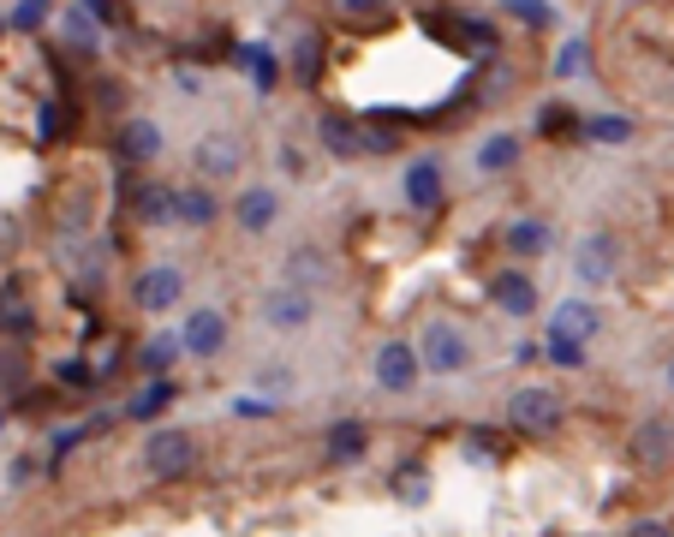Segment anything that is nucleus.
Instances as JSON below:
<instances>
[{
    "label": "nucleus",
    "mask_w": 674,
    "mask_h": 537,
    "mask_svg": "<svg viewBox=\"0 0 674 537\" xmlns=\"http://www.w3.org/2000/svg\"><path fill=\"white\" fill-rule=\"evenodd\" d=\"M561 425H567V400L544 383H525L507 400V430H520V437H555Z\"/></svg>",
    "instance_id": "1"
},
{
    "label": "nucleus",
    "mask_w": 674,
    "mask_h": 537,
    "mask_svg": "<svg viewBox=\"0 0 674 537\" xmlns=\"http://www.w3.org/2000/svg\"><path fill=\"white\" fill-rule=\"evenodd\" d=\"M192 460H197V442H192V430H180V425H156L150 437H143V472L150 477H185L192 472Z\"/></svg>",
    "instance_id": "2"
},
{
    "label": "nucleus",
    "mask_w": 674,
    "mask_h": 537,
    "mask_svg": "<svg viewBox=\"0 0 674 537\" xmlns=\"http://www.w3.org/2000/svg\"><path fill=\"white\" fill-rule=\"evenodd\" d=\"M418 365L430 376H460L466 365H472V341H466V329L453 323H430L418 341Z\"/></svg>",
    "instance_id": "3"
},
{
    "label": "nucleus",
    "mask_w": 674,
    "mask_h": 537,
    "mask_svg": "<svg viewBox=\"0 0 674 537\" xmlns=\"http://www.w3.org/2000/svg\"><path fill=\"white\" fill-rule=\"evenodd\" d=\"M574 275H579V287H609L614 275H621V239L614 234H585L574 245Z\"/></svg>",
    "instance_id": "4"
},
{
    "label": "nucleus",
    "mask_w": 674,
    "mask_h": 537,
    "mask_svg": "<svg viewBox=\"0 0 674 537\" xmlns=\"http://www.w3.org/2000/svg\"><path fill=\"white\" fill-rule=\"evenodd\" d=\"M263 323L275 329V335H299V329L317 323V293H304V287H275L269 299H263Z\"/></svg>",
    "instance_id": "5"
},
{
    "label": "nucleus",
    "mask_w": 674,
    "mask_h": 537,
    "mask_svg": "<svg viewBox=\"0 0 674 537\" xmlns=\"http://www.w3.org/2000/svg\"><path fill=\"white\" fill-rule=\"evenodd\" d=\"M131 299H138V311L161 316V311H173V304L185 299V275L173 264H156V269H143L138 281H131Z\"/></svg>",
    "instance_id": "6"
},
{
    "label": "nucleus",
    "mask_w": 674,
    "mask_h": 537,
    "mask_svg": "<svg viewBox=\"0 0 674 537\" xmlns=\"http://www.w3.org/2000/svg\"><path fill=\"white\" fill-rule=\"evenodd\" d=\"M245 168V138L239 132H210L197 143V173L203 180H239Z\"/></svg>",
    "instance_id": "7"
},
{
    "label": "nucleus",
    "mask_w": 674,
    "mask_h": 537,
    "mask_svg": "<svg viewBox=\"0 0 674 537\" xmlns=\"http://www.w3.org/2000/svg\"><path fill=\"white\" fill-rule=\"evenodd\" d=\"M597 329H603V311H597L591 299H561L549 311V341H579L585 346Z\"/></svg>",
    "instance_id": "8"
},
{
    "label": "nucleus",
    "mask_w": 674,
    "mask_h": 537,
    "mask_svg": "<svg viewBox=\"0 0 674 537\" xmlns=\"http://www.w3.org/2000/svg\"><path fill=\"white\" fill-rule=\"evenodd\" d=\"M418 346H406V341H383L376 346V383L388 388V395H406V388L418 383Z\"/></svg>",
    "instance_id": "9"
},
{
    "label": "nucleus",
    "mask_w": 674,
    "mask_h": 537,
    "mask_svg": "<svg viewBox=\"0 0 674 537\" xmlns=\"http://www.w3.org/2000/svg\"><path fill=\"white\" fill-rule=\"evenodd\" d=\"M222 346H227V316H222V311H192V316H185V329H180V353L215 358Z\"/></svg>",
    "instance_id": "10"
},
{
    "label": "nucleus",
    "mask_w": 674,
    "mask_h": 537,
    "mask_svg": "<svg viewBox=\"0 0 674 537\" xmlns=\"http://www.w3.org/2000/svg\"><path fill=\"white\" fill-rule=\"evenodd\" d=\"M329 281H334V257L322 251V245H299V251H287V287L322 293Z\"/></svg>",
    "instance_id": "11"
},
{
    "label": "nucleus",
    "mask_w": 674,
    "mask_h": 537,
    "mask_svg": "<svg viewBox=\"0 0 674 537\" xmlns=\"http://www.w3.org/2000/svg\"><path fill=\"white\" fill-rule=\"evenodd\" d=\"M0 335L7 341H31L36 335V304H31V293H24V281L0 287Z\"/></svg>",
    "instance_id": "12"
},
{
    "label": "nucleus",
    "mask_w": 674,
    "mask_h": 537,
    "mask_svg": "<svg viewBox=\"0 0 674 537\" xmlns=\"http://www.w3.org/2000/svg\"><path fill=\"white\" fill-rule=\"evenodd\" d=\"M490 299L502 304L507 316H532L537 311V281L525 269H507V275H495V281H490Z\"/></svg>",
    "instance_id": "13"
},
{
    "label": "nucleus",
    "mask_w": 674,
    "mask_h": 537,
    "mask_svg": "<svg viewBox=\"0 0 674 537\" xmlns=\"http://www.w3.org/2000/svg\"><path fill=\"white\" fill-rule=\"evenodd\" d=\"M668 454H674V425L668 418H644L633 430V460L639 466H668Z\"/></svg>",
    "instance_id": "14"
},
{
    "label": "nucleus",
    "mask_w": 674,
    "mask_h": 537,
    "mask_svg": "<svg viewBox=\"0 0 674 537\" xmlns=\"http://www.w3.org/2000/svg\"><path fill=\"white\" fill-rule=\"evenodd\" d=\"M275 210H281L275 185H245V192H239V210H233V215H239L245 234H269V227H275Z\"/></svg>",
    "instance_id": "15"
},
{
    "label": "nucleus",
    "mask_w": 674,
    "mask_h": 537,
    "mask_svg": "<svg viewBox=\"0 0 674 537\" xmlns=\"http://www.w3.org/2000/svg\"><path fill=\"white\" fill-rule=\"evenodd\" d=\"M131 215L143 227H173V185H131Z\"/></svg>",
    "instance_id": "16"
},
{
    "label": "nucleus",
    "mask_w": 674,
    "mask_h": 537,
    "mask_svg": "<svg viewBox=\"0 0 674 537\" xmlns=\"http://www.w3.org/2000/svg\"><path fill=\"white\" fill-rule=\"evenodd\" d=\"M215 215H222L215 192H203V185H185V192H173V222H180V227H210Z\"/></svg>",
    "instance_id": "17"
},
{
    "label": "nucleus",
    "mask_w": 674,
    "mask_h": 537,
    "mask_svg": "<svg viewBox=\"0 0 674 537\" xmlns=\"http://www.w3.org/2000/svg\"><path fill=\"white\" fill-rule=\"evenodd\" d=\"M120 155L126 162H156L161 155V126L156 120H126L120 126Z\"/></svg>",
    "instance_id": "18"
},
{
    "label": "nucleus",
    "mask_w": 674,
    "mask_h": 537,
    "mask_svg": "<svg viewBox=\"0 0 674 537\" xmlns=\"http://www.w3.org/2000/svg\"><path fill=\"white\" fill-rule=\"evenodd\" d=\"M406 203H413V210H436V203H442V168L436 162L406 168Z\"/></svg>",
    "instance_id": "19"
},
{
    "label": "nucleus",
    "mask_w": 674,
    "mask_h": 537,
    "mask_svg": "<svg viewBox=\"0 0 674 537\" xmlns=\"http://www.w3.org/2000/svg\"><path fill=\"white\" fill-rule=\"evenodd\" d=\"M317 138H322V150L329 155H359V120H346V114H322V126H317Z\"/></svg>",
    "instance_id": "20"
},
{
    "label": "nucleus",
    "mask_w": 674,
    "mask_h": 537,
    "mask_svg": "<svg viewBox=\"0 0 674 537\" xmlns=\"http://www.w3.org/2000/svg\"><path fill=\"white\" fill-rule=\"evenodd\" d=\"M364 448H371V437H364V425H353V418L329 430V454L341 460V466H353V460L364 454Z\"/></svg>",
    "instance_id": "21"
},
{
    "label": "nucleus",
    "mask_w": 674,
    "mask_h": 537,
    "mask_svg": "<svg viewBox=\"0 0 674 537\" xmlns=\"http://www.w3.org/2000/svg\"><path fill=\"white\" fill-rule=\"evenodd\" d=\"M507 251L514 257H544L549 251V227L544 222H514L507 227Z\"/></svg>",
    "instance_id": "22"
},
{
    "label": "nucleus",
    "mask_w": 674,
    "mask_h": 537,
    "mask_svg": "<svg viewBox=\"0 0 674 537\" xmlns=\"http://www.w3.org/2000/svg\"><path fill=\"white\" fill-rule=\"evenodd\" d=\"M364 150H371V155L400 150V126H394V120H359V155Z\"/></svg>",
    "instance_id": "23"
},
{
    "label": "nucleus",
    "mask_w": 674,
    "mask_h": 537,
    "mask_svg": "<svg viewBox=\"0 0 674 537\" xmlns=\"http://www.w3.org/2000/svg\"><path fill=\"white\" fill-rule=\"evenodd\" d=\"M520 162V138H490V143H483V150H478V168L483 173H507V168H514Z\"/></svg>",
    "instance_id": "24"
},
{
    "label": "nucleus",
    "mask_w": 674,
    "mask_h": 537,
    "mask_svg": "<svg viewBox=\"0 0 674 537\" xmlns=\"http://www.w3.org/2000/svg\"><path fill=\"white\" fill-rule=\"evenodd\" d=\"M24 376H31V365H24L19 341H7L0 346V388H24Z\"/></svg>",
    "instance_id": "25"
},
{
    "label": "nucleus",
    "mask_w": 674,
    "mask_h": 537,
    "mask_svg": "<svg viewBox=\"0 0 674 537\" xmlns=\"http://www.w3.org/2000/svg\"><path fill=\"white\" fill-rule=\"evenodd\" d=\"M173 358H180V335H156V341H143V370H168Z\"/></svg>",
    "instance_id": "26"
},
{
    "label": "nucleus",
    "mask_w": 674,
    "mask_h": 537,
    "mask_svg": "<svg viewBox=\"0 0 674 537\" xmlns=\"http://www.w3.org/2000/svg\"><path fill=\"white\" fill-rule=\"evenodd\" d=\"M585 138H597V143H627V138H633V120H621V114H603V120L585 126Z\"/></svg>",
    "instance_id": "27"
},
{
    "label": "nucleus",
    "mask_w": 674,
    "mask_h": 537,
    "mask_svg": "<svg viewBox=\"0 0 674 537\" xmlns=\"http://www.w3.org/2000/svg\"><path fill=\"white\" fill-rule=\"evenodd\" d=\"M591 72V54H585V42H567L561 54H555V78H585Z\"/></svg>",
    "instance_id": "28"
},
{
    "label": "nucleus",
    "mask_w": 674,
    "mask_h": 537,
    "mask_svg": "<svg viewBox=\"0 0 674 537\" xmlns=\"http://www.w3.org/2000/svg\"><path fill=\"white\" fill-rule=\"evenodd\" d=\"M507 12H514L520 24H532V31H549L555 24V12L544 7V0H507Z\"/></svg>",
    "instance_id": "29"
},
{
    "label": "nucleus",
    "mask_w": 674,
    "mask_h": 537,
    "mask_svg": "<svg viewBox=\"0 0 674 537\" xmlns=\"http://www.w3.org/2000/svg\"><path fill=\"white\" fill-rule=\"evenodd\" d=\"M168 400H173V388H168V383L143 388V395L131 400V418H156V412H161V406H168Z\"/></svg>",
    "instance_id": "30"
},
{
    "label": "nucleus",
    "mask_w": 674,
    "mask_h": 537,
    "mask_svg": "<svg viewBox=\"0 0 674 537\" xmlns=\"http://www.w3.org/2000/svg\"><path fill=\"white\" fill-rule=\"evenodd\" d=\"M292 72H299V78H317V36L311 31L299 36V49H292Z\"/></svg>",
    "instance_id": "31"
},
{
    "label": "nucleus",
    "mask_w": 674,
    "mask_h": 537,
    "mask_svg": "<svg viewBox=\"0 0 674 537\" xmlns=\"http://www.w3.org/2000/svg\"><path fill=\"white\" fill-rule=\"evenodd\" d=\"M549 358H555V365H579L585 346H579V341H549Z\"/></svg>",
    "instance_id": "32"
},
{
    "label": "nucleus",
    "mask_w": 674,
    "mask_h": 537,
    "mask_svg": "<svg viewBox=\"0 0 674 537\" xmlns=\"http://www.w3.org/2000/svg\"><path fill=\"white\" fill-rule=\"evenodd\" d=\"M334 7H341L346 19H376V12H383V0H334Z\"/></svg>",
    "instance_id": "33"
},
{
    "label": "nucleus",
    "mask_w": 674,
    "mask_h": 537,
    "mask_svg": "<svg viewBox=\"0 0 674 537\" xmlns=\"http://www.w3.org/2000/svg\"><path fill=\"white\" fill-rule=\"evenodd\" d=\"M400 496H406V502L424 496V466H406V472H400Z\"/></svg>",
    "instance_id": "34"
},
{
    "label": "nucleus",
    "mask_w": 674,
    "mask_h": 537,
    "mask_svg": "<svg viewBox=\"0 0 674 537\" xmlns=\"http://www.w3.org/2000/svg\"><path fill=\"white\" fill-rule=\"evenodd\" d=\"M627 537H674V526H668V519H639Z\"/></svg>",
    "instance_id": "35"
},
{
    "label": "nucleus",
    "mask_w": 674,
    "mask_h": 537,
    "mask_svg": "<svg viewBox=\"0 0 674 537\" xmlns=\"http://www.w3.org/2000/svg\"><path fill=\"white\" fill-rule=\"evenodd\" d=\"M66 132V114L61 108H42V138H61Z\"/></svg>",
    "instance_id": "36"
},
{
    "label": "nucleus",
    "mask_w": 674,
    "mask_h": 537,
    "mask_svg": "<svg viewBox=\"0 0 674 537\" xmlns=\"http://www.w3.org/2000/svg\"><path fill=\"white\" fill-rule=\"evenodd\" d=\"M567 126H574V120H567V108H549L544 114V132H567Z\"/></svg>",
    "instance_id": "37"
},
{
    "label": "nucleus",
    "mask_w": 674,
    "mask_h": 537,
    "mask_svg": "<svg viewBox=\"0 0 674 537\" xmlns=\"http://www.w3.org/2000/svg\"><path fill=\"white\" fill-rule=\"evenodd\" d=\"M173 78H180V90H203V72H192V66H180Z\"/></svg>",
    "instance_id": "38"
},
{
    "label": "nucleus",
    "mask_w": 674,
    "mask_h": 537,
    "mask_svg": "<svg viewBox=\"0 0 674 537\" xmlns=\"http://www.w3.org/2000/svg\"><path fill=\"white\" fill-rule=\"evenodd\" d=\"M61 376H66L72 388H84V383H90V370H84V365H61Z\"/></svg>",
    "instance_id": "39"
},
{
    "label": "nucleus",
    "mask_w": 674,
    "mask_h": 537,
    "mask_svg": "<svg viewBox=\"0 0 674 537\" xmlns=\"http://www.w3.org/2000/svg\"><path fill=\"white\" fill-rule=\"evenodd\" d=\"M668 388H674V358H668Z\"/></svg>",
    "instance_id": "40"
},
{
    "label": "nucleus",
    "mask_w": 674,
    "mask_h": 537,
    "mask_svg": "<svg viewBox=\"0 0 674 537\" xmlns=\"http://www.w3.org/2000/svg\"><path fill=\"white\" fill-rule=\"evenodd\" d=\"M627 7H651V0H627Z\"/></svg>",
    "instance_id": "41"
}]
</instances>
